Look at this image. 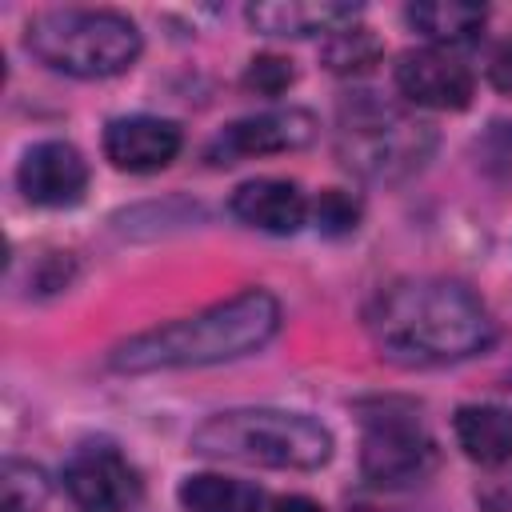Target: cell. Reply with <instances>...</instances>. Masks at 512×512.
I'll use <instances>...</instances> for the list:
<instances>
[{
	"mask_svg": "<svg viewBox=\"0 0 512 512\" xmlns=\"http://www.w3.org/2000/svg\"><path fill=\"white\" fill-rule=\"evenodd\" d=\"M380 52H384V48H380L376 32L364 28V24H348V28L332 32V36L324 40V64H328L332 72H340V76L368 72V68L380 60Z\"/></svg>",
	"mask_w": 512,
	"mask_h": 512,
	"instance_id": "e0dca14e",
	"label": "cell"
},
{
	"mask_svg": "<svg viewBox=\"0 0 512 512\" xmlns=\"http://www.w3.org/2000/svg\"><path fill=\"white\" fill-rule=\"evenodd\" d=\"M508 388H512V380H508Z\"/></svg>",
	"mask_w": 512,
	"mask_h": 512,
	"instance_id": "cb8c5ba5",
	"label": "cell"
},
{
	"mask_svg": "<svg viewBox=\"0 0 512 512\" xmlns=\"http://www.w3.org/2000/svg\"><path fill=\"white\" fill-rule=\"evenodd\" d=\"M460 452L472 464L504 468L512 464V408L504 404H464L452 416Z\"/></svg>",
	"mask_w": 512,
	"mask_h": 512,
	"instance_id": "5bb4252c",
	"label": "cell"
},
{
	"mask_svg": "<svg viewBox=\"0 0 512 512\" xmlns=\"http://www.w3.org/2000/svg\"><path fill=\"white\" fill-rule=\"evenodd\" d=\"M316 116L304 108H272L244 116L228 124L212 144H208V164H240L252 156H276V152H296L316 140Z\"/></svg>",
	"mask_w": 512,
	"mask_h": 512,
	"instance_id": "ba28073f",
	"label": "cell"
},
{
	"mask_svg": "<svg viewBox=\"0 0 512 512\" xmlns=\"http://www.w3.org/2000/svg\"><path fill=\"white\" fill-rule=\"evenodd\" d=\"M248 24L264 36H332L348 24H356L360 8L356 4H336V0H268V4H248Z\"/></svg>",
	"mask_w": 512,
	"mask_h": 512,
	"instance_id": "4fadbf2b",
	"label": "cell"
},
{
	"mask_svg": "<svg viewBox=\"0 0 512 512\" xmlns=\"http://www.w3.org/2000/svg\"><path fill=\"white\" fill-rule=\"evenodd\" d=\"M184 132L164 116H120L104 128V156L120 172H160L176 160Z\"/></svg>",
	"mask_w": 512,
	"mask_h": 512,
	"instance_id": "8fae6325",
	"label": "cell"
},
{
	"mask_svg": "<svg viewBox=\"0 0 512 512\" xmlns=\"http://www.w3.org/2000/svg\"><path fill=\"white\" fill-rule=\"evenodd\" d=\"M192 452L260 468L312 472L332 456V432L308 412L288 408H228L192 432Z\"/></svg>",
	"mask_w": 512,
	"mask_h": 512,
	"instance_id": "3957f363",
	"label": "cell"
},
{
	"mask_svg": "<svg viewBox=\"0 0 512 512\" xmlns=\"http://www.w3.org/2000/svg\"><path fill=\"white\" fill-rule=\"evenodd\" d=\"M488 80L496 92L512 96V36H504L488 56Z\"/></svg>",
	"mask_w": 512,
	"mask_h": 512,
	"instance_id": "7402d4cb",
	"label": "cell"
},
{
	"mask_svg": "<svg viewBox=\"0 0 512 512\" xmlns=\"http://www.w3.org/2000/svg\"><path fill=\"white\" fill-rule=\"evenodd\" d=\"M264 512H320V504L308 496H268Z\"/></svg>",
	"mask_w": 512,
	"mask_h": 512,
	"instance_id": "603a6c76",
	"label": "cell"
},
{
	"mask_svg": "<svg viewBox=\"0 0 512 512\" xmlns=\"http://www.w3.org/2000/svg\"><path fill=\"white\" fill-rule=\"evenodd\" d=\"M436 468V440L412 412H376L364 420L360 440V472L376 488H408L420 484Z\"/></svg>",
	"mask_w": 512,
	"mask_h": 512,
	"instance_id": "8992f818",
	"label": "cell"
},
{
	"mask_svg": "<svg viewBox=\"0 0 512 512\" xmlns=\"http://www.w3.org/2000/svg\"><path fill=\"white\" fill-rule=\"evenodd\" d=\"M292 80H296V68L284 56H256L248 64V72H244V84L252 92H260V96H280Z\"/></svg>",
	"mask_w": 512,
	"mask_h": 512,
	"instance_id": "ffe728a7",
	"label": "cell"
},
{
	"mask_svg": "<svg viewBox=\"0 0 512 512\" xmlns=\"http://www.w3.org/2000/svg\"><path fill=\"white\" fill-rule=\"evenodd\" d=\"M404 20L432 44V48H460L480 40V28L488 20L484 4H460V0H428V4H412L404 12Z\"/></svg>",
	"mask_w": 512,
	"mask_h": 512,
	"instance_id": "9a60e30c",
	"label": "cell"
},
{
	"mask_svg": "<svg viewBox=\"0 0 512 512\" xmlns=\"http://www.w3.org/2000/svg\"><path fill=\"white\" fill-rule=\"evenodd\" d=\"M476 504L484 512H512V472L504 476H492L476 488Z\"/></svg>",
	"mask_w": 512,
	"mask_h": 512,
	"instance_id": "44dd1931",
	"label": "cell"
},
{
	"mask_svg": "<svg viewBox=\"0 0 512 512\" xmlns=\"http://www.w3.org/2000/svg\"><path fill=\"white\" fill-rule=\"evenodd\" d=\"M280 328V304L264 288H244L220 304H208L192 316L156 324L128 336L112 348L108 364L116 372H172V368H208L260 352Z\"/></svg>",
	"mask_w": 512,
	"mask_h": 512,
	"instance_id": "7a4b0ae2",
	"label": "cell"
},
{
	"mask_svg": "<svg viewBox=\"0 0 512 512\" xmlns=\"http://www.w3.org/2000/svg\"><path fill=\"white\" fill-rule=\"evenodd\" d=\"M312 220L324 236H348L360 224V200L344 188H324L312 204Z\"/></svg>",
	"mask_w": 512,
	"mask_h": 512,
	"instance_id": "d6986e66",
	"label": "cell"
},
{
	"mask_svg": "<svg viewBox=\"0 0 512 512\" xmlns=\"http://www.w3.org/2000/svg\"><path fill=\"white\" fill-rule=\"evenodd\" d=\"M368 332L384 360L408 368H436L492 348L496 320L484 300L460 280L412 276L388 284L372 300Z\"/></svg>",
	"mask_w": 512,
	"mask_h": 512,
	"instance_id": "6da1fadb",
	"label": "cell"
},
{
	"mask_svg": "<svg viewBox=\"0 0 512 512\" xmlns=\"http://www.w3.org/2000/svg\"><path fill=\"white\" fill-rule=\"evenodd\" d=\"M44 500H48L44 468L12 456L4 464V512H40Z\"/></svg>",
	"mask_w": 512,
	"mask_h": 512,
	"instance_id": "ac0fdd59",
	"label": "cell"
},
{
	"mask_svg": "<svg viewBox=\"0 0 512 512\" xmlns=\"http://www.w3.org/2000/svg\"><path fill=\"white\" fill-rule=\"evenodd\" d=\"M16 184H20L24 200H32L40 208H72L84 200L88 164H84L80 148H72L68 140H40L24 152V160L16 168Z\"/></svg>",
	"mask_w": 512,
	"mask_h": 512,
	"instance_id": "30bf717a",
	"label": "cell"
},
{
	"mask_svg": "<svg viewBox=\"0 0 512 512\" xmlns=\"http://www.w3.org/2000/svg\"><path fill=\"white\" fill-rule=\"evenodd\" d=\"M396 88L408 104L436 108V112H460L472 100V72L444 48H408L396 60Z\"/></svg>",
	"mask_w": 512,
	"mask_h": 512,
	"instance_id": "9c48e42d",
	"label": "cell"
},
{
	"mask_svg": "<svg viewBox=\"0 0 512 512\" xmlns=\"http://www.w3.org/2000/svg\"><path fill=\"white\" fill-rule=\"evenodd\" d=\"M180 508L184 512H264L268 492L236 476L200 472L180 484Z\"/></svg>",
	"mask_w": 512,
	"mask_h": 512,
	"instance_id": "2e32d148",
	"label": "cell"
},
{
	"mask_svg": "<svg viewBox=\"0 0 512 512\" xmlns=\"http://www.w3.org/2000/svg\"><path fill=\"white\" fill-rule=\"evenodd\" d=\"M24 48L76 80L120 76L140 60V28L112 8H44L24 24Z\"/></svg>",
	"mask_w": 512,
	"mask_h": 512,
	"instance_id": "277c9868",
	"label": "cell"
},
{
	"mask_svg": "<svg viewBox=\"0 0 512 512\" xmlns=\"http://www.w3.org/2000/svg\"><path fill=\"white\" fill-rule=\"evenodd\" d=\"M60 484L80 512H128L140 504V472L108 440H84L68 452Z\"/></svg>",
	"mask_w": 512,
	"mask_h": 512,
	"instance_id": "52a82bcc",
	"label": "cell"
},
{
	"mask_svg": "<svg viewBox=\"0 0 512 512\" xmlns=\"http://www.w3.org/2000/svg\"><path fill=\"white\" fill-rule=\"evenodd\" d=\"M228 208H232V216L240 224L260 228V232H272V236H292L308 220V212H312V204L300 192V184L276 180V176H260V180L240 184L232 192Z\"/></svg>",
	"mask_w": 512,
	"mask_h": 512,
	"instance_id": "7c38bea8",
	"label": "cell"
},
{
	"mask_svg": "<svg viewBox=\"0 0 512 512\" xmlns=\"http://www.w3.org/2000/svg\"><path fill=\"white\" fill-rule=\"evenodd\" d=\"M436 152V128L372 92L340 100L336 156L348 172L372 184H400L416 176Z\"/></svg>",
	"mask_w": 512,
	"mask_h": 512,
	"instance_id": "5b68a950",
	"label": "cell"
}]
</instances>
